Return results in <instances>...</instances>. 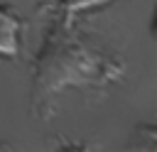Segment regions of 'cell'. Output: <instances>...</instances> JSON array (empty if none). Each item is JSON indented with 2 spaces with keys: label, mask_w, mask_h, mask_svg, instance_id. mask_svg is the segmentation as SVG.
I'll list each match as a JSON object with an SVG mask.
<instances>
[{
  "label": "cell",
  "mask_w": 157,
  "mask_h": 152,
  "mask_svg": "<svg viewBox=\"0 0 157 152\" xmlns=\"http://www.w3.org/2000/svg\"><path fill=\"white\" fill-rule=\"evenodd\" d=\"M22 20L0 5V56L2 59H17L22 49Z\"/></svg>",
  "instance_id": "2"
},
{
  "label": "cell",
  "mask_w": 157,
  "mask_h": 152,
  "mask_svg": "<svg viewBox=\"0 0 157 152\" xmlns=\"http://www.w3.org/2000/svg\"><path fill=\"white\" fill-rule=\"evenodd\" d=\"M123 64L78 37L74 25L59 22L34 61V110H44L54 96L74 86H105L120 78Z\"/></svg>",
  "instance_id": "1"
},
{
  "label": "cell",
  "mask_w": 157,
  "mask_h": 152,
  "mask_svg": "<svg viewBox=\"0 0 157 152\" xmlns=\"http://www.w3.org/2000/svg\"><path fill=\"white\" fill-rule=\"evenodd\" d=\"M110 0H59V10H61V22L66 25H74L76 15H83L88 10H96V7H103L108 5Z\"/></svg>",
  "instance_id": "3"
}]
</instances>
